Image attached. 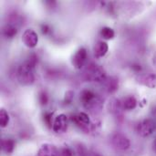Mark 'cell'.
Instances as JSON below:
<instances>
[{"instance_id":"obj_1","label":"cell","mask_w":156,"mask_h":156,"mask_svg":"<svg viewBox=\"0 0 156 156\" xmlns=\"http://www.w3.org/2000/svg\"><path fill=\"white\" fill-rule=\"evenodd\" d=\"M37 62V58L36 55H31L24 63H22L17 69V80L25 86H28L34 83L35 75L34 68Z\"/></svg>"},{"instance_id":"obj_2","label":"cell","mask_w":156,"mask_h":156,"mask_svg":"<svg viewBox=\"0 0 156 156\" xmlns=\"http://www.w3.org/2000/svg\"><path fill=\"white\" fill-rule=\"evenodd\" d=\"M84 78L90 82H103L106 80V71L101 66L90 64L84 70Z\"/></svg>"},{"instance_id":"obj_3","label":"cell","mask_w":156,"mask_h":156,"mask_svg":"<svg viewBox=\"0 0 156 156\" xmlns=\"http://www.w3.org/2000/svg\"><path fill=\"white\" fill-rule=\"evenodd\" d=\"M155 127V122L153 120L146 119L138 123V125L136 127V132L139 136H141L143 138H146L154 133Z\"/></svg>"},{"instance_id":"obj_4","label":"cell","mask_w":156,"mask_h":156,"mask_svg":"<svg viewBox=\"0 0 156 156\" xmlns=\"http://www.w3.org/2000/svg\"><path fill=\"white\" fill-rule=\"evenodd\" d=\"M112 144L113 147L118 151H126L131 146L129 138L122 133H116L112 138Z\"/></svg>"},{"instance_id":"obj_5","label":"cell","mask_w":156,"mask_h":156,"mask_svg":"<svg viewBox=\"0 0 156 156\" xmlns=\"http://www.w3.org/2000/svg\"><path fill=\"white\" fill-rule=\"evenodd\" d=\"M87 60V50L84 48H80L72 57V66L76 69H81Z\"/></svg>"},{"instance_id":"obj_6","label":"cell","mask_w":156,"mask_h":156,"mask_svg":"<svg viewBox=\"0 0 156 156\" xmlns=\"http://www.w3.org/2000/svg\"><path fill=\"white\" fill-rule=\"evenodd\" d=\"M22 41L27 48H33L38 43L37 34L33 29H26L22 35Z\"/></svg>"},{"instance_id":"obj_7","label":"cell","mask_w":156,"mask_h":156,"mask_svg":"<svg viewBox=\"0 0 156 156\" xmlns=\"http://www.w3.org/2000/svg\"><path fill=\"white\" fill-rule=\"evenodd\" d=\"M68 129V118L65 114L58 115L53 122L52 130L56 133H64Z\"/></svg>"},{"instance_id":"obj_8","label":"cell","mask_w":156,"mask_h":156,"mask_svg":"<svg viewBox=\"0 0 156 156\" xmlns=\"http://www.w3.org/2000/svg\"><path fill=\"white\" fill-rule=\"evenodd\" d=\"M137 80L140 84L149 88L154 89L156 87V75L154 73H146L138 76Z\"/></svg>"},{"instance_id":"obj_9","label":"cell","mask_w":156,"mask_h":156,"mask_svg":"<svg viewBox=\"0 0 156 156\" xmlns=\"http://www.w3.org/2000/svg\"><path fill=\"white\" fill-rule=\"evenodd\" d=\"M72 121L76 123L77 126H79L83 131H88L89 130L90 121V118H89L87 113L80 112V113H78L77 115H75L72 118Z\"/></svg>"},{"instance_id":"obj_10","label":"cell","mask_w":156,"mask_h":156,"mask_svg":"<svg viewBox=\"0 0 156 156\" xmlns=\"http://www.w3.org/2000/svg\"><path fill=\"white\" fill-rule=\"evenodd\" d=\"M37 156H58V148L51 144H43L37 152Z\"/></svg>"},{"instance_id":"obj_11","label":"cell","mask_w":156,"mask_h":156,"mask_svg":"<svg viewBox=\"0 0 156 156\" xmlns=\"http://www.w3.org/2000/svg\"><path fill=\"white\" fill-rule=\"evenodd\" d=\"M95 94L90 90H84L80 93V101L86 108H89L91 103L95 101Z\"/></svg>"},{"instance_id":"obj_12","label":"cell","mask_w":156,"mask_h":156,"mask_svg":"<svg viewBox=\"0 0 156 156\" xmlns=\"http://www.w3.org/2000/svg\"><path fill=\"white\" fill-rule=\"evenodd\" d=\"M109 50V46L106 42L104 41H98L96 42L94 46V55L97 58H102L104 57Z\"/></svg>"},{"instance_id":"obj_13","label":"cell","mask_w":156,"mask_h":156,"mask_svg":"<svg viewBox=\"0 0 156 156\" xmlns=\"http://www.w3.org/2000/svg\"><path fill=\"white\" fill-rule=\"evenodd\" d=\"M15 146L16 143L12 139H3L1 141V149L6 154H12L15 149Z\"/></svg>"},{"instance_id":"obj_14","label":"cell","mask_w":156,"mask_h":156,"mask_svg":"<svg viewBox=\"0 0 156 156\" xmlns=\"http://www.w3.org/2000/svg\"><path fill=\"white\" fill-rule=\"evenodd\" d=\"M136 106H137V100L133 96H128L122 101L123 110L132 111V110H134Z\"/></svg>"},{"instance_id":"obj_15","label":"cell","mask_w":156,"mask_h":156,"mask_svg":"<svg viewBox=\"0 0 156 156\" xmlns=\"http://www.w3.org/2000/svg\"><path fill=\"white\" fill-rule=\"evenodd\" d=\"M106 90L108 92L110 93H113L114 91H116L119 88V80L114 78V77H111L110 79H106Z\"/></svg>"},{"instance_id":"obj_16","label":"cell","mask_w":156,"mask_h":156,"mask_svg":"<svg viewBox=\"0 0 156 156\" xmlns=\"http://www.w3.org/2000/svg\"><path fill=\"white\" fill-rule=\"evenodd\" d=\"M108 108H109V110H110L111 112L118 114L123 109L122 108V102H121L117 99H112V100L110 101L109 105H108Z\"/></svg>"},{"instance_id":"obj_17","label":"cell","mask_w":156,"mask_h":156,"mask_svg":"<svg viewBox=\"0 0 156 156\" xmlns=\"http://www.w3.org/2000/svg\"><path fill=\"white\" fill-rule=\"evenodd\" d=\"M17 33L16 27H15L13 25H6L3 28V35L7 37V38H12L14 37Z\"/></svg>"},{"instance_id":"obj_18","label":"cell","mask_w":156,"mask_h":156,"mask_svg":"<svg viewBox=\"0 0 156 156\" xmlns=\"http://www.w3.org/2000/svg\"><path fill=\"white\" fill-rule=\"evenodd\" d=\"M114 35H115L114 30L112 28L109 27H104L101 30V37H103L106 40L112 39L114 37Z\"/></svg>"},{"instance_id":"obj_19","label":"cell","mask_w":156,"mask_h":156,"mask_svg":"<svg viewBox=\"0 0 156 156\" xmlns=\"http://www.w3.org/2000/svg\"><path fill=\"white\" fill-rule=\"evenodd\" d=\"M8 122H9V116L6 111L4 109H1L0 110V126L2 128L6 127V125L8 124Z\"/></svg>"},{"instance_id":"obj_20","label":"cell","mask_w":156,"mask_h":156,"mask_svg":"<svg viewBox=\"0 0 156 156\" xmlns=\"http://www.w3.org/2000/svg\"><path fill=\"white\" fill-rule=\"evenodd\" d=\"M58 156H73V152L69 147L62 146L58 148Z\"/></svg>"},{"instance_id":"obj_21","label":"cell","mask_w":156,"mask_h":156,"mask_svg":"<svg viewBox=\"0 0 156 156\" xmlns=\"http://www.w3.org/2000/svg\"><path fill=\"white\" fill-rule=\"evenodd\" d=\"M38 102L42 106L48 104V94H47L46 91L42 90V91H40L38 93Z\"/></svg>"},{"instance_id":"obj_22","label":"cell","mask_w":156,"mask_h":156,"mask_svg":"<svg viewBox=\"0 0 156 156\" xmlns=\"http://www.w3.org/2000/svg\"><path fill=\"white\" fill-rule=\"evenodd\" d=\"M73 99H74V92L72 90H68L65 93V97H64L65 104H70L72 102Z\"/></svg>"},{"instance_id":"obj_23","label":"cell","mask_w":156,"mask_h":156,"mask_svg":"<svg viewBox=\"0 0 156 156\" xmlns=\"http://www.w3.org/2000/svg\"><path fill=\"white\" fill-rule=\"evenodd\" d=\"M52 116H53V113H51V112H46L44 115V122L47 124V126H48L50 128H52V126H53Z\"/></svg>"},{"instance_id":"obj_24","label":"cell","mask_w":156,"mask_h":156,"mask_svg":"<svg viewBox=\"0 0 156 156\" xmlns=\"http://www.w3.org/2000/svg\"><path fill=\"white\" fill-rule=\"evenodd\" d=\"M41 31H42L43 34H47V33L49 31L48 26V25H42V26H41Z\"/></svg>"},{"instance_id":"obj_25","label":"cell","mask_w":156,"mask_h":156,"mask_svg":"<svg viewBox=\"0 0 156 156\" xmlns=\"http://www.w3.org/2000/svg\"><path fill=\"white\" fill-rule=\"evenodd\" d=\"M133 69L136 71H141L142 70V66L141 65H133Z\"/></svg>"},{"instance_id":"obj_26","label":"cell","mask_w":156,"mask_h":156,"mask_svg":"<svg viewBox=\"0 0 156 156\" xmlns=\"http://www.w3.org/2000/svg\"><path fill=\"white\" fill-rule=\"evenodd\" d=\"M154 150L156 151V137L155 139H154Z\"/></svg>"},{"instance_id":"obj_27","label":"cell","mask_w":156,"mask_h":156,"mask_svg":"<svg viewBox=\"0 0 156 156\" xmlns=\"http://www.w3.org/2000/svg\"><path fill=\"white\" fill-rule=\"evenodd\" d=\"M92 156H100V155H99V154H94Z\"/></svg>"},{"instance_id":"obj_28","label":"cell","mask_w":156,"mask_h":156,"mask_svg":"<svg viewBox=\"0 0 156 156\" xmlns=\"http://www.w3.org/2000/svg\"><path fill=\"white\" fill-rule=\"evenodd\" d=\"M155 61H156V59H155Z\"/></svg>"}]
</instances>
